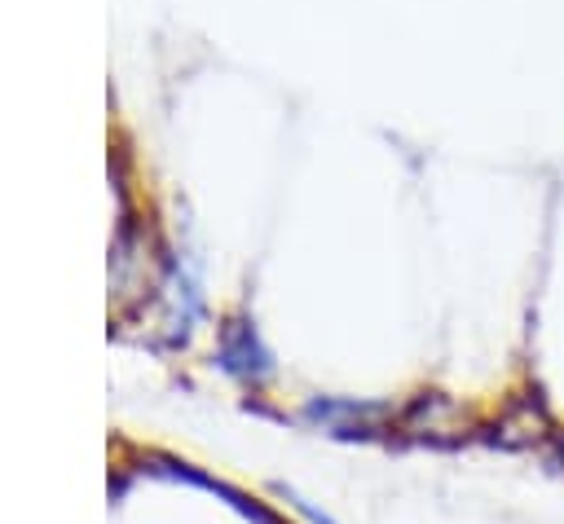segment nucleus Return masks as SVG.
Returning a JSON list of instances; mask_svg holds the SVG:
<instances>
[{
  "mask_svg": "<svg viewBox=\"0 0 564 524\" xmlns=\"http://www.w3.org/2000/svg\"><path fill=\"white\" fill-rule=\"evenodd\" d=\"M551 462L564 467V436H555V445H551Z\"/></svg>",
  "mask_w": 564,
  "mask_h": 524,
  "instance_id": "nucleus-1",
  "label": "nucleus"
}]
</instances>
